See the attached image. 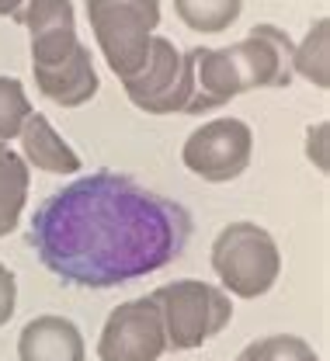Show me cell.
<instances>
[{
    "label": "cell",
    "mask_w": 330,
    "mask_h": 361,
    "mask_svg": "<svg viewBox=\"0 0 330 361\" xmlns=\"http://www.w3.org/2000/svg\"><path fill=\"white\" fill-rule=\"evenodd\" d=\"M306 153H310V160L320 171H327V122L310 126V133H306Z\"/></svg>",
    "instance_id": "cell-20"
},
{
    "label": "cell",
    "mask_w": 330,
    "mask_h": 361,
    "mask_svg": "<svg viewBox=\"0 0 330 361\" xmlns=\"http://www.w3.org/2000/svg\"><path fill=\"white\" fill-rule=\"evenodd\" d=\"M243 87H288L295 77V42L275 25H254L243 42L230 45Z\"/></svg>",
    "instance_id": "cell-9"
},
{
    "label": "cell",
    "mask_w": 330,
    "mask_h": 361,
    "mask_svg": "<svg viewBox=\"0 0 330 361\" xmlns=\"http://www.w3.org/2000/svg\"><path fill=\"white\" fill-rule=\"evenodd\" d=\"M18 358L21 361H87L84 334L66 316H35L25 323L18 337Z\"/></svg>",
    "instance_id": "cell-11"
},
{
    "label": "cell",
    "mask_w": 330,
    "mask_h": 361,
    "mask_svg": "<svg viewBox=\"0 0 330 361\" xmlns=\"http://www.w3.org/2000/svg\"><path fill=\"white\" fill-rule=\"evenodd\" d=\"M149 299L160 313L167 348H174V351L202 348L205 341L219 337L233 319L230 295L219 285L198 281V278H181V281L160 285Z\"/></svg>",
    "instance_id": "cell-2"
},
{
    "label": "cell",
    "mask_w": 330,
    "mask_h": 361,
    "mask_svg": "<svg viewBox=\"0 0 330 361\" xmlns=\"http://www.w3.org/2000/svg\"><path fill=\"white\" fill-rule=\"evenodd\" d=\"M32 73H35L39 94L49 97L52 104H59V108H80L101 87L94 59H91V49L84 42L77 45V52L70 59H63V63H56L49 70H32Z\"/></svg>",
    "instance_id": "cell-12"
},
{
    "label": "cell",
    "mask_w": 330,
    "mask_h": 361,
    "mask_svg": "<svg viewBox=\"0 0 330 361\" xmlns=\"http://www.w3.org/2000/svg\"><path fill=\"white\" fill-rule=\"evenodd\" d=\"M212 271L223 281V292L236 299H261L282 274V254L264 226L240 219L219 229L212 243Z\"/></svg>",
    "instance_id": "cell-3"
},
{
    "label": "cell",
    "mask_w": 330,
    "mask_h": 361,
    "mask_svg": "<svg viewBox=\"0 0 330 361\" xmlns=\"http://www.w3.org/2000/svg\"><path fill=\"white\" fill-rule=\"evenodd\" d=\"M327 39H330V25H327V18H320L310 28V35L302 39V45H295V73H302L313 87H320V90H327V77H330Z\"/></svg>",
    "instance_id": "cell-16"
},
{
    "label": "cell",
    "mask_w": 330,
    "mask_h": 361,
    "mask_svg": "<svg viewBox=\"0 0 330 361\" xmlns=\"http://www.w3.org/2000/svg\"><path fill=\"white\" fill-rule=\"evenodd\" d=\"M236 361H320L317 351L295 334H268L250 341Z\"/></svg>",
    "instance_id": "cell-17"
},
{
    "label": "cell",
    "mask_w": 330,
    "mask_h": 361,
    "mask_svg": "<svg viewBox=\"0 0 330 361\" xmlns=\"http://www.w3.org/2000/svg\"><path fill=\"white\" fill-rule=\"evenodd\" d=\"M164 351H167L164 323L149 295L115 306L97 337L101 361H160Z\"/></svg>",
    "instance_id": "cell-7"
},
{
    "label": "cell",
    "mask_w": 330,
    "mask_h": 361,
    "mask_svg": "<svg viewBox=\"0 0 330 361\" xmlns=\"http://www.w3.org/2000/svg\"><path fill=\"white\" fill-rule=\"evenodd\" d=\"M21 25L32 39V70H49L70 59L80 45L77 11L70 0H28Z\"/></svg>",
    "instance_id": "cell-10"
},
{
    "label": "cell",
    "mask_w": 330,
    "mask_h": 361,
    "mask_svg": "<svg viewBox=\"0 0 330 361\" xmlns=\"http://www.w3.org/2000/svg\"><path fill=\"white\" fill-rule=\"evenodd\" d=\"M240 11H243V0H174V14L185 21V28L205 32V35L226 32L240 18Z\"/></svg>",
    "instance_id": "cell-15"
},
{
    "label": "cell",
    "mask_w": 330,
    "mask_h": 361,
    "mask_svg": "<svg viewBox=\"0 0 330 361\" xmlns=\"http://www.w3.org/2000/svg\"><path fill=\"white\" fill-rule=\"evenodd\" d=\"M126 97L146 115H185L188 104V77H185V52L171 39L153 35L142 66L122 80Z\"/></svg>",
    "instance_id": "cell-6"
},
{
    "label": "cell",
    "mask_w": 330,
    "mask_h": 361,
    "mask_svg": "<svg viewBox=\"0 0 330 361\" xmlns=\"http://www.w3.org/2000/svg\"><path fill=\"white\" fill-rule=\"evenodd\" d=\"M14 310H18V278L7 264H0V326H7Z\"/></svg>",
    "instance_id": "cell-19"
},
{
    "label": "cell",
    "mask_w": 330,
    "mask_h": 361,
    "mask_svg": "<svg viewBox=\"0 0 330 361\" xmlns=\"http://www.w3.org/2000/svg\"><path fill=\"white\" fill-rule=\"evenodd\" d=\"M254 153V133L243 118H212L198 126L185 139L181 160L195 178L209 184H230L250 167Z\"/></svg>",
    "instance_id": "cell-5"
},
{
    "label": "cell",
    "mask_w": 330,
    "mask_h": 361,
    "mask_svg": "<svg viewBox=\"0 0 330 361\" xmlns=\"http://www.w3.org/2000/svg\"><path fill=\"white\" fill-rule=\"evenodd\" d=\"M18 139H21V160L39 167V171H46V174H77L84 167L77 149L52 129V122L42 111L28 115V122H25Z\"/></svg>",
    "instance_id": "cell-13"
},
{
    "label": "cell",
    "mask_w": 330,
    "mask_h": 361,
    "mask_svg": "<svg viewBox=\"0 0 330 361\" xmlns=\"http://www.w3.org/2000/svg\"><path fill=\"white\" fill-rule=\"evenodd\" d=\"M28 115H32V101L25 94V84L14 77H0V142L18 139Z\"/></svg>",
    "instance_id": "cell-18"
},
{
    "label": "cell",
    "mask_w": 330,
    "mask_h": 361,
    "mask_svg": "<svg viewBox=\"0 0 330 361\" xmlns=\"http://www.w3.org/2000/svg\"><path fill=\"white\" fill-rule=\"evenodd\" d=\"M84 7L108 70L118 80H129L160 28V0H84Z\"/></svg>",
    "instance_id": "cell-4"
},
{
    "label": "cell",
    "mask_w": 330,
    "mask_h": 361,
    "mask_svg": "<svg viewBox=\"0 0 330 361\" xmlns=\"http://www.w3.org/2000/svg\"><path fill=\"white\" fill-rule=\"evenodd\" d=\"M191 240V212L129 174L94 171L35 209L28 247L63 285L115 288L174 264Z\"/></svg>",
    "instance_id": "cell-1"
},
{
    "label": "cell",
    "mask_w": 330,
    "mask_h": 361,
    "mask_svg": "<svg viewBox=\"0 0 330 361\" xmlns=\"http://www.w3.org/2000/svg\"><path fill=\"white\" fill-rule=\"evenodd\" d=\"M28 184H32V171L21 160V153H14L7 142H0V236L14 233L21 223V212L28 202Z\"/></svg>",
    "instance_id": "cell-14"
},
{
    "label": "cell",
    "mask_w": 330,
    "mask_h": 361,
    "mask_svg": "<svg viewBox=\"0 0 330 361\" xmlns=\"http://www.w3.org/2000/svg\"><path fill=\"white\" fill-rule=\"evenodd\" d=\"M185 77H188V104L185 115H202L226 108L243 94V77L236 66L233 49H205L195 45L185 52Z\"/></svg>",
    "instance_id": "cell-8"
},
{
    "label": "cell",
    "mask_w": 330,
    "mask_h": 361,
    "mask_svg": "<svg viewBox=\"0 0 330 361\" xmlns=\"http://www.w3.org/2000/svg\"><path fill=\"white\" fill-rule=\"evenodd\" d=\"M25 4H28V0H0V18H11V21H18V25H21Z\"/></svg>",
    "instance_id": "cell-21"
}]
</instances>
